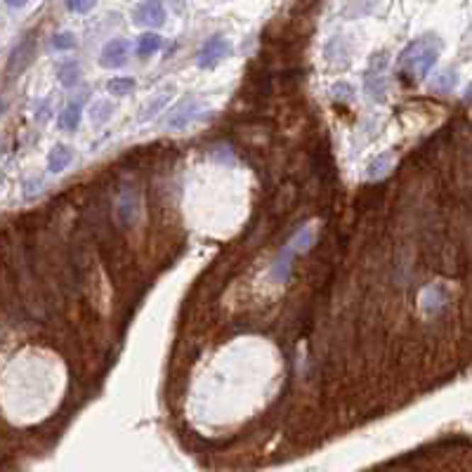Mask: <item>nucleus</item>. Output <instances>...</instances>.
<instances>
[{
  "label": "nucleus",
  "instance_id": "1",
  "mask_svg": "<svg viewBox=\"0 0 472 472\" xmlns=\"http://www.w3.org/2000/svg\"><path fill=\"white\" fill-rule=\"evenodd\" d=\"M442 45V38L432 36V33L411 40L399 54V71L406 74L411 81H422L439 59Z\"/></svg>",
  "mask_w": 472,
  "mask_h": 472
},
{
  "label": "nucleus",
  "instance_id": "2",
  "mask_svg": "<svg viewBox=\"0 0 472 472\" xmlns=\"http://www.w3.org/2000/svg\"><path fill=\"white\" fill-rule=\"evenodd\" d=\"M314 243V224L307 222L305 227H300L295 234L288 238L286 246L281 248L277 263H274L272 267V277L274 281H288V277H291V270H293V258L298 255V253H305L309 246Z\"/></svg>",
  "mask_w": 472,
  "mask_h": 472
},
{
  "label": "nucleus",
  "instance_id": "3",
  "mask_svg": "<svg viewBox=\"0 0 472 472\" xmlns=\"http://www.w3.org/2000/svg\"><path fill=\"white\" fill-rule=\"evenodd\" d=\"M201 111H203V104H199L196 97H187V100L178 102L171 111H168V116L163 118V125L166 128H173V130H182V128H187L189 123H194L196 118L201 116Z\"/></svg>",
  "mask_w": 472,
  "mask_h": 472
},
{
  "label": "nucleus",
  "instance_id": "4",
  "mask_svg": "<svg viewBox=\"0 0 472 472\" xmlns=\"http://www.w3.org/2000/svg\"><path fill=\"white\" fill-rule=\"evenodd\" d=\"M231 52V43L224 36H210L206 43L201 45L199 57H196V64L201 69H213L217 67V62H222Z\"/></svg>",
  "mask_w": 472,
  "mask_h": 472
},
{
  "label": "nucleus",
  "instance_id": "5",
  "mask_svg": "<svg viewBox=\"0 0 472 472\" xmlns=\"http://www.w3.org/2000/svg\"><path fill=\"white\" fill-rule=\"evenodd\" d=\"M385 64H387V54L380 52L378 59H373L371 69H369V71H366V76H364L366 93H369V97H373V100H378V102L383 100L385 93H387V79H385V74H383Z\"/></svg>",
  "mask_w": 472,
  "mask_h": 472
},
{
  "label": "nucleus",
  "instance_id": "6",
  "mask_svg": "<svg viewBox=\"0 0 472 472\" xmlns=\"http://www.w3.org/2000/svg\"><path fill=\"white\" fill-rule=\"evenodd\" d=\"M128 50H130V43L125 38L109 40V43L102 47L100 64L104 69H121L125 62H128Z\"/></svg>",
  "mask_w": 472,
  "mask_h": 472
},
{
  "label": "nucleus",
  "instance_id": "7",
  "mask_svg": "<svg viewBox=\"0 0 472 472\" xmlns=\"http://www.w3.org/2000/svg\"><path fill=\"white\" fill-rule=\"evenodd\" d=\"M135 22L142 26H161L166 22V8L156 0L149 3H139L135 8Z\"/></svg>",
  "mask_w": 472,
  "mask_h": 472
},
{
  "label": "nucleus",
  "instance_id": "8",
  "mask_svg": "<svg viewBox=\"0 0 472 472\" xmlns=\"http://www.w3.org/2000/svg\"><path fill=\"white\" fill-rule=\"evenodd\" d=\"M88 102V93H81L76 97L74 102H69L64 111L59 114V128L62 130H76L81 123V111H83V104Z\"/></svg>",
  "mask_w": 472,
  "mask_h": 472
},
{
  "label": "nucleus",
  "instance_id": "9",
  "mask_svg": "<svg viewBox=\"0 0 472 472\" xmlns=\"http://www.w3.org/2000/svg\"><path fill=\"white\" fill-rule=\"evenodd\" d=\"M444 302H447V291H444L442 286H427L425 291L420 293V307L425 314L437 312Z\"/></svg>",
  "mask_w": 472,
  "mask_h": 472
},
{
  "label": "nucleus",
  "instance_id": "10",
  "mask_svg": "<svg viewBox=\"0 0 472 472\" xmlns=\"http://www.w3.org/2000/svg\"><path fill=\"white\" fill-rule=\"evenodd\" d=\"M74 161V149H69L67 144H57L47 156V171L50 173H62L69 163Z\"/></svg>",
  "mask_w": 472,
  "mask_h": 472
},
{
  "label": "nucleus",
  "instance_id": "11",
  "mask_svg": "<svg viewBox=\"0 0 472 472\" xmlns=\"http://www.w3.org/2000/svg\"><path fill=\"white\" fill-rule=\"evenodd\" d=\"M394 166V154L387 151V154H380L378 159H373L369 163V171H366V178L369 180H380L385 178L387 173H390V168Z\"/></svg>",
  "mask_w": 472,
  "mask_h": 472
},
{
  "label": "nucleus",
  "instance_id": "12",
  "mask_svg": "<svg viewBox=\"0 0 472 472\" xmlns=\"http://www.w3.org/2000/svg\"><path fill=\"white\" fill-rule=\"evenodd\" d=\"M57 79H59V83H62L64 88H74L76 83L81 81V67H79V62H74V59L62 62V64L57 67Z\"/></svg>",
  "mask_w": 472,
  "mask_h": 472
},
{
  "label": "nucleus",
  "instance_id": "13",
  "mask_svg": "<svg viewBox=\"0 0 472 472\" xmlns=\"http://www.w3.org/2000/svg\"><path fill=\"white\" fill-rule=\"evenodd\" d=\"M161 45H163V38L159 33H144L137 40V54L139 57H149V54H156L161 50Z\"/></svg>",
  "mask_w": 472,
  "mask_h": 472
},
{
  "label": "nucleus",
  "instance_id": "14",
  "mask_svg": "<svg viewBox=\"0 0 472 472\" xmlns=\"http://www.w3.org/2000/svg\"><path fill=\"white\" fill-rule=\"evenodd\" d=\"M171 95H173V88H168V90H163L161 95L154 97V100L144 107L142 121H151V118H156L159 111H163V109L168 107V100H171Z\"/></svg>",
  "mask_w": 472,
  "mask_h": 472
},
{
  "label": "nucleus",
  "instance_id": "15",
  "mask_svg": "<svg viewBox=\"0 0 472 472\" xmlns=\"http://www.w3.org/2000/svg\"><path fill=\"white\" fill-rule=\"evenodd\" d=\"M111 114H114V104L109 100H100L90 109V121H93V125H104L111 118Z\"/></svg>",
  "mask_w": 472,
  "mask_h": 472
},
{
  "label": "nucleus",
  "instance_id": "16",
  "mask_svg": "<svg viewBox=\"0 0 472 472\" xmlns=\"http://www.w3.org/2000/svg\"><path fill=\"white\" fill-rule=\"evenodd\" d=\"M456 83H458L456 71H442L430 81V88H432L434 93H451V90L456 88Z\"/></svg>",
  "mask_w": 472,
  "mask_h": 472
},
{
  "label": "nucleus",
  "instance_id": "17",
  "mask_svg": "<svg viewBox=\"0 0 472 472\" xmlns=\"http://www.w3.org/2000/svg\"><path fill=\"white\" fill-rule=\"evenodd\" d=\"M107 88H109V93L123 97V95H128L132 88H135V79H111L107 83Z\"/></svg>",
  "mask_w": 472,
  "mask_h": 472
},
{
  "label": "nucleus",
  "instance_id": "18",
  "mask_svg": "<svg viewBox=\"0 0 472 472\" xmlns=\"http://www.w3.org/2000/svg\"><path fill=\"white\" fill-rule=\"evenodd\" d=\"M52 47H54V50H59V52H64V50H74V47H76V38H74V33L64 31V33H57V36H52Z\"/></svg>",
  "mask_w": 472,
  "mask_h": 472
},
{
  "label": "nucleus",
  "instance_id": "19",
  "mask_svg": "<svg viewBox=\"0 0 472 472\" xmlns=\"http://www.w3.org/2000/svg\"><path fill=\"white\" fill-rule=\"evenodd\" d=\"M67 10L74 12V15H88V12L95 10V3L88 0V3H81V0H74V3H67Z\"/></svg>",
  "mask_w": 472,
  "mask_h": 472
},
{
  "label": "nucleus",
  "instance_id": "20",
  "mask_svg": "<svg viewBox=\"0 0 472 472\" xmlns=\"http://www.w3.org/2000/svg\"><path fill=\"white\" fill-rule=\"evenodd\" d=\"M47 118H50V100H40L36 104V121L45 123Z\"/></svg>",
  "mask_w": 472,
  "mask_h": 472
},
{
  "label": "nucleus",
  "instance_id": "21",
  "mask_svg": "<svg viewBox=\"0 0 472 472\" xmlns=\"http://www.w3.org/2000/svg\"><path fill=\"white\" fill-rule=\"evenodd\" d=\"M333 93H335V97H345V100H350L352 88L347 86V83H338V86L333 88Z\"/></svg>",
  "mask_w": 472,
  "mask_h": 472
},
{
  "label": "nucleus",
  "instance_id": "22",
  "mask_svg": "<svg viewBox=\"0 0 472 472\" xmlns=\"http://www.w3.org/2000/svg\"><path fill=\"white\" fill-rule=\"evenodd\" d=\"M8 8H12V10H19V8H24V3H8Z\"/></svg>",
  "mask_w": 472,
  "mask_h": 472
}]
</instances>
